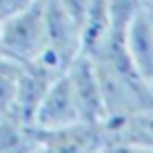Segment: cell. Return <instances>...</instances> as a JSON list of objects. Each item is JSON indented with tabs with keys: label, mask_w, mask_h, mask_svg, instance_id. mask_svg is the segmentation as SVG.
Instances as JSON below:
<instances>
[{
	"label": "cell",
	"mask_w": 153,
	"mask_h": 153,
	"mask_svg": "<svg viewBox=\"0 0 153 153\" xmlns=\"http://www.w3.org/2000/svg\"><path fill=\"white\" fill-rule=\"evenodd\" d=\"M151 2H153V0H151Z\"/></svg>",
	"instance_id": "15"
},
{
	"label": "cell",
	"mask_w": 153,
	"mask_h": 153,
	"mask_svg": "<svg viewBox=\"0 0 153 153\" xmlns=\"http://www.w3.org/2000/svg\"><path fill=\"white\" fill-rule=\"evenodd\" d=\"M32 2H36V0H0V20H5L7 16L29 7Z\"/></svg>",
	"instance_id": "12"
},
{
	"label": "cell",
	"mask_w": 153,
	"mask_h": 153,
	"mask_svg": "<svg viewBox=\"0 0 153 153\" xmlns=\"http://www.w3.org/2000/svg\"><path fill=\"white\" fill-rule=\"evenodd\" d=\"M122 38H124V48L131 63L135 65V70L140 72V76L144 81L151 83L153 81V27L149 23L146 7L126 27Z\"/></svg>",
	"instance_id": "7"
},
{
	"label": "cell",
	"mask_w": 153,
	"mask_h": 153,
	"mask_svg": "<svg viewBox=\"0 0 153 153\" xmlns=\"http://www.w3.org/2000/svg\"><path fill=\"white\" fill-rule=\"evenodd\" d=\"M149 90H151V101H153V81L149 83Z\"/></svg>",
	"instance_id": "14"
},
{
	"label": "cell",
	"mask_w": 153,
	"mask_h": 153,
	"mask_svg": "<svg viewBox=\"0 0 153 153\" xmlns=\"http://www.w3.org/2000/svg\"><path fill=\"white\" fill-rule=\"evenodd\" d=\"M79 122H81V115H79V106L74 101V92L68 81V74L61 72L43 92L36 110H34L32 126L43 131H54L74 126Z\"/></svg>",
	"instance_id": "3"
},
{
	"label": "cell",
	"mask_w": 153,
	"mask_h": 153,
	"mask_svg": "<svg viewBox=\"0 0 153 153\" xmlns=\"http://www.w3.org/2000/svg\"><path fill=\"white\" fill-rule=\"evenodd\" d=\"M68 81L74 92V101L79 106L81 122L86 124H101L106 120V106L101 97L99 79L95 72V63L86 54H76L72 63L65 68Z\"/></svg>",
	"instance_id": "4"
},
{
	"label": "cell",
	"mask_w": 153,
	"mask_h": 153,
	"mask_svg": "<svg viewBox=\"0 0 153 153\" xmlns=\"http://www.w3.org/2000/svg\"><path fill=\"white\" fill-rule=\"evenodd\" d=\"M23 65L9 56L0 54V113H14V101Z\"/></svg>",
	"instance_id": "9"
},
{
	"label": "cell",
	"mask_w": 153,
	"mask_h": 153,
	"mask_svg": "<svg viewBox=\"0 0 153 153\" xmlns=\"http://www.w3.org/2000/svg\"><path fill=\"white\" fill-rule=\"evenodd\" d=\"M146 2L149 0H106L110 25H113V36H124L126 27L144 11Z\"/></svg>",
	"instance_id": "10"
},
{
	"label": "cell",
	"mask_w": 153,
	"mask_h": 153,
	"mask_svg": "<svg viewBox=\"0 0 153 153\" xmlns=\"http://www.w3.org/2000/svg\"><path fill=\"white\" fill-rule=\"evenodd\" d=\"M90 59L95 63V72L99 79L106 117L153 108L149 83L140 76V72L131 63L124 48V38L113 36Z\"/></svg>",
	"instance_id": "1"
},
{
	"label": "cell",
	"mask_w": 153,
	"mask_h": 153,
	"mask_svg": "<svg viewBox=\"0 0 153 153\" xmlns=\"http://www.w3.org/2000/svg\"><path fill=\"white\" fill-rule=\"evenodd\" d=\"M48 20L43 0L0 20V54L18 61L20 65L34 63L48 52Z\"/></svg>",
	"instance_id": "2"
},
{
	"label": "cell",
	"mask_w": 153,
	"mask_h": 153,
	"mask_svg": "<svg viewBox=\"0 0 153 153\" xmlns=\"http://www.w3.org/2000/svg\"><path fill=\"white\" fill-rule=\"evenodd\" d=\"M113 38V25H110L106 0H90L79 29V54L92 56Z\"/></svg>",
	"instance_id": "8"
},
{
	"label": "cell",
	"mask_w": 153,
	"mask_h": 153,
	"mask_svg": "<svg viewBox=\"0 0 153 153\" xmlns=\"http://www.w3.org/2000/svg\"><path fill=\"white\" fill-rule=\"evenodd\" d=\"M99 124L79 122L68 128H34V153H97Z\"/></svg>",
	"instance_id": "5"
},
{
	"label": "cell",
	"mask_w": 153,
	"mask_h": 153,
	"mask_svg": "<svg viewBox=\"0 0 153 153\" xmlns=\"http://www.w3.org/2000/svg\"><path fill=\"white\" fill-rule=\"evenodd\" d=\"M146 16H149V23H151V27H153V2L151 0L146 2Z\"/></svg>",
	"instance_id": "13"
},
{
	"label": "cell",
	"mask_w": 153,
	"mask_h": 153,
	"mask_svg": "<svg viewBox=\"0 0 153 153\" xmlns=\"http://www.w3.org/2000/svg\"><path fill=\"white\" fill-rule=\"evenodd\" d=\"M99 137L101 142H128L153 151V108L106 117L99 124Z\"/></svg>",
	"instance_id": "6"
},
{
	"label": "cell",
	"mask_w": 153,
	"mask_h": 153,
	"mask_svg": "<svg viewBox=\"0 0 153 153\" xmlns=\"http://www.w3.org/2000/svg\"><path fill=\"white\" fill-rule=\"evenodd\" d=\"M97 153H153V151L128 142H101Z\"/></svg>",
	"instance_id": "11"
}]
</instances>
